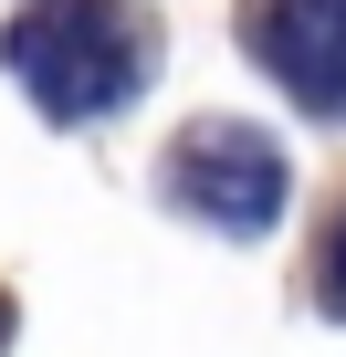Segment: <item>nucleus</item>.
<instances>
[{"label":"nucleus","mask_w":346,"mask_h":357,"mask_svg":"<svg viewBox=\"0 0 346 357\" xmlns=\"http://www.w3.org/2000/svg\"><path fill=\"white\" fill-rule=\"evenodd\" d=\"M0 53H11V74L32 84L42 116L84 126V116H116L136 84H147V22L136 0H32V11L0 32Z\"/></svg>","instance_id":"nucleus-1"},{"label":"nucleus","mask_w":346,"mask_h":357,"mask_svg":"<svg viewBox=\"0 0 346 357\" xmlns=\"http://www.w3.org/2000/svg\"><path fill=\"white\" fill-rule=\"evenodd\" d=\"M168 190L200 221H221V231H262L283 211V147L262 126H242V116H200L168 147Z\"/></svg>","instance_id":"nucleus-2"},{"label":"nucleus","mask_w":346,"mask_h":357,"mask_svg":"<svg viewBox=\"0 0 346 357\" xmlns=\"http://www.w3.org/2000/svg\"><path fill=\"white\" fill-rule=\"evenodd\" d=\"M315 294H325V315H346V221L325 231V273H315Z\"/></svg>","instance_id":"nucleus-4"},{"label":"nucleus","mask_w":346,"mask_h":357,"mask_svg":"<svg viewBox=\"0 0 346 357\" xmlns=\"http://www.w3.org/2000/svg\"><path fill=\"white\" fill-rule=\"evenodd\" d=\"M242 43L262 53V74L315 105V116H346V0H252Z\"/></svg>","instance_id":"nucleus-3"},{"label":"nucleus","mask_w":346,"mask_h":357,"mask_svg":"<svg viewBox=\"0 0 346 357\" xmlns=\"http://www.w3.org/2000/svg\"><path fill=\"white\" fill-rule=\"evenodd\" d=\"M0 347H11V294H0Z\"/></svg>","instance_id":"nucleus-5"}]
</instances>
